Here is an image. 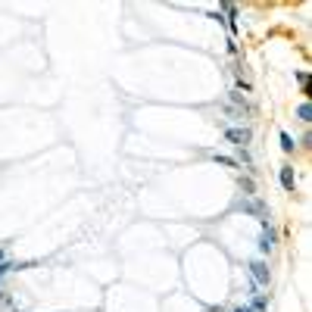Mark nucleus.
<instances>
[{"label":"nucleus","instance_id":"1","mask_svg":"<svg viewBox=\"0 0 312 312\" xmlns=\"http://www.w3.org/2000/svg\"><path fill=\"white\" fill-rule=\"evenodd\" d=\"M225 137L234 147H247L250 141H253V134H250V128H225Z\"/></svg>","mask_w":312,"mask_h":312},{"label":"nucleus","instance_id":"2","mask_svg":"<svg viewBox=\"0 0 312 312\" xmlns=\"http://www.w3.org/2000/svg\"><path fill=\"white\" fill-rule=\"evenodd\" d=\"M250 272H253V281H256V284H269V272H265V262H253L250 265Z\"/></svg>","mask_w":312,"mask_h":312},{"label":"nucleus","instance_id":"3","mask_svg":"<svg viewBox=\"0 0 312 312\" xmlns=\"http://www.w3.org/2000/svg\"><path fill=\"white\" fill-rule=\"evenodd\" d=\"M281 184H284V191H294V188H297L294 166H281Z\"/></svg>","mask_w":312,"mask_h":312},{"label":"nucleus","instance_id":"4","mask_svg":"<svg viewBox=\"0 0 312 312\" xmlns=\"http://www.w3.org/2000/svg\"><path fill=\"white\" fill-rule=\"evenodd\" d=\"M212 159H215V163H222V166H228V169H237V159H231V156H222V153H212Z\"/></svg>","mask_w":312,"mask_h":312},{"label":"nucleus","instance_id":"5","mask_svg":"<svg viewBox=\"0 0 312 312\" xmlns=\"http://www.w3.org/2000/svg\"><path fill=\"white\" fill-rule=\"evenodd\" d=\"M281 147L287 150V153H294V147H297V141H294V137H291V134H287V131H281Z\"/></svg>","mask_w":312,"mask_h":312},{"label":"nucleus","instance_id":"6","mask_svg":"<svg viewBox=\"0 0 312 312\" xmlns=\"http://www.w3.org/2000/svg\"><path fill=\"white\" fill-rule=\"evenodd\" d=\"M297 115H300V119H303V122H309V119H312V106H309V103H300Z\"/></svg>","mask_w":312,"mask_h":312},{"label":"nucleus","instance_id":"7","mask_svg":"<svg viewBox=\"0 0 312 312\" xmlns=\"http://www.w3.org/2000/svg\"><path fill=\"white\" fill-rule=\"evenodd\" d=\"M272 244H275V234H272V231H265V234H262V250H272Z\"/></svg>","mask_w":312,"mask_h":312},{"label":"nucleus","instance_id":"8","mask_svg":"<svg viewBox=\"0 0 312 312\" xmlns=\"http://www.w3.org/2000/svg\"><path fill=\"white\" fill-rule=\"evenodd\" d=\"M237 163H250V153H247V147H237Z\"/></svg>","mask_w":312,"mask_h":312},{"label":"nucleus","instance_id":"9","mask_svg":"<svg viewBox=\"0 0 312 312\" xmlns=\"http://www.w3.org/2000/svg\"><path fill=\"white\" fill-rule=\"evenodd\" d=\"M0 259H3V253H0Z\"/></svg>","mask_w":312,"mask_h":312}]
</instances>
